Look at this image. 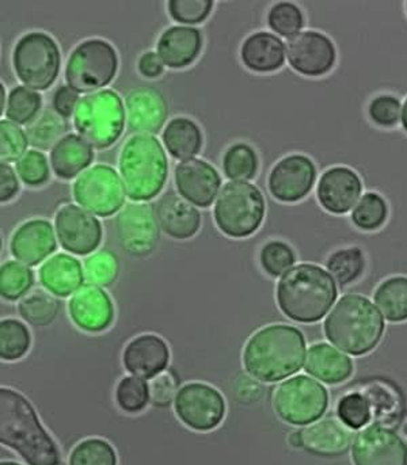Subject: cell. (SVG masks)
I'll list each match as a JSON object with an SVG mask.
<instances>
[{"label":"cell","instance_id":"30bf717a","mask_svg":"<svg viewBox=\"0 0 407 465\" xmlns=\"http://www.w3.org/2000/svg\"><path fill=\"white\" fill-rule=\"evenodd\" d=\"M118 70L115 49L107 41H84L74 49L65 65V81L78 93H90L107 86Z\"/></svg>","mask_w":407,"mask_h":465},{"label":"cell","instance_id":"1f68e13d","mask_svg":"<svg viewBox=\"0 0 407 465\" xmlns=\"http://www.w3.org/2000/svg\"><path fill=\"white\" fill-rule=\"evenodd\" d=\"M373 302L392 323L407 322V277H389L376 288Z\"/></svg>","mask_w":407,"mask_h":465},{"label":"cell","instance_id":"cb8c5ba5","mask_svg":"<svg viewBox=\"0 0 407 465\" xmlns=\"http://www.w3.org/2000/svg\"><path fill=\"white\" fill-rule=\"evenodd\" d=\"M159 227L170 238L186 241L194 238L202 227V214L177 193H167L155 206Z\"/></svg>","mask_w":407,"mask_h":465},{"label":"cell","instance_id":"3957f363","mask_svg":"<svg viewBox=\"0 0 407 465\" xmlns=\"http://www.w3.org/2000/svg\"><path fill=\"white\" fill-rule=\"evenodd\" d=\"M386 330L379 308L359 293L343 294L323 323L324 337L349 356L362 357L378 348Z\"/></svg>","mask_w":407,"mask_h":465},{"label":"cell","instance_id":"f1b7e54d","mask_svg":"<svg viewBox=\"0 0 407 465\" xmlns=\"http://www.w3.org/2000/svg\"><path fill=\"white\" fill-rule=\"evenodd\" d=\"M84 271L73 255L59 252L48 258L38 271V280L49 293L68 297L84 286Z\"/></svg>","mask_w":407,"mask_h":465},{"label":"cell","instance_id":"44dd1931","mask_svg":"<svg viewBox=\"0 0 407 465\" xmlns=\"http://www.w3.org/2000/svg\"><path fill=\"white\" fill-rule=\"evenodd\" d=\"M170 348L164 338L142 334L129 341L123 351V364L131 376L153 380L164 373L170 364Z\"/></svg>","mask_w":407,"mask_h":465},{"label":"cell","instance_id":"6da1fadb","mask_svg":"<svg viewBox=\"0 0 407 465\" xmlns=\"http://www.w3.org/2000/svg\"><path fill=\"white\" fill-rule=\"evenodd\" d=\"M307 342L291 324H269L247 340L242 354L244 372L261 382H279L304 367Z\"/></svg>","mask_w":407,"mask_h":465},{"label":"cell","instance_id":"f546056e","mask_svg":"<svg viewBox=\"0 0 407 465\" xmlns=\"http://www.w3.org/2000/svg\"><path fill=\"white\" fill-rule=\"evenodd\" d=\"M94 161V151L78 134L63 137L51 151V166L56 177L73 180Z\"/></svg>","mask_w":407,"mask_h":465},{"label":"cell","instance_id":"f6af8a7d","mask_svg":"<svg viewBox=\"0 0 407 465\" xmlns=\"http://www.w3.org/2000/svg\"><path fill=\"white\" fill-rule=\"evenodd\" d=\"M268 25L282 37L293 38L304 27V14L293 2H279L269 10Z\"/></svg>","mask_w":407,"mask_h":465},{"label":"cell","instance_id":"db71d44e","mask_svg":"<svg viewBox=\"0 0 407 465\" xmlns=\"http://www.w3.org/2000/svg\"><path fill=\"white\" fill-rule=\"evenodd\" d=\"M78 92L73 89L70 86H62L56 90L54 95V101H52V104H54L55 112L63 118H70L73 115V113H75L76 106H78L79 95Z\"/></svg>","mask_w":407,"mask_h":465},{"label":"cell","instance_id":"d590c367","mask_svg":"<svg viewBox=\"0 0 407 465\" xmlns=\"http://www.w3.org/2000/svg\"><path fill=\"white\" fill-rule=\"evenodd\" d=\"M32 334L24 322L3 319L0 323V357L3 361H18L29 353Z\"/></svg>","mask_w":407,"mask_h":465},{"label":"cell","instance_id":"603a6c76","mask_svg":"<svg viewBox=\"0 0 407 465\" xmlns=\"http://www.w3.org/2000/svg\"><path fill=\"white\" fill-rule=\"evenodd\" d=\"M126 123L140 134H158L167 118L164 95L153 87H137L125 98Z\"/></svg>","mask_w":407,"mask_h":465},{"label":"cell","instance_id":"94428289","mask_svg":"<svg viewBox=\"0 0 407 465\" xmlns=\"http://www.w3.org/2000/svg\"><path fill=\"white\" fill-rule=\"evenodd\" d=\"M0 93H2V112L3 107H5V87H0Z\"/></svg>","mask_w":407,"mask_h":465},{"label":"cell","instance_id":"d6986e66","mask_svg":"<svg viewBox=\"0 0 407 465\" xmlns=\"http://www.w3.org/2000/svg\"><path fill=\"white\" fill-rule=\"evenodd\" d=\"M71 321L90 334L106 331L114 322V304L100 286L84 285L68 302Z\"/></svg>","mask_w":407,"mask_h":465},{"label":"cell","instance_id":"52a82bcc","mask_svg":"<svg viewBox=\"0 0 407 465\" xmlns=\"http://www.w3.org/2000/svg\"><path fill=\"white\" fill-rule=\"evenodd\" d=\"M79 136L97 150L112 147L125 125V109L117 93L100 90L79 101L74 113Z\"/></svg>","mask_w":407,"mask_h":465},{"label":"cell","instance_id":"2e32d148","mask_svg":"<svg viewBox=\"0 0 407 465\" xmlns=\"http://www.w3.org/2000/svg\"><path fill=\"white\" fill-rule=\"evenodd\" d=\"M353 465H407V444L402 437L382 425H371L352 442Z\"/></svg>","mask_w":407,"mask_h":465},{"label":"cell","instance_id":"484cf974","mask_svg":"<svg viewBox=\"0 0 407 465\" xmlns=\"http://www.w3.org/2000/svg\"><path fill=\"white\" fill-rule=\"evenodd\" d=\"M285 57L287 45L273 33H253L242 44V63L244 67L254 73L268 74L279 71L285 64Z\"/></svg>","mask_w":407,"mask_h":465},{"label":"cell","instance_id":"681fc988","mask_svg":"<svg viewBox=\"0 0 407 465\" xmlns=\"http://www.w3.org/2000/svg\"><path fill=\"white\" fill-rule=\"evenodd\" d=\"M16 173L25 185L37 187L49 180V164L40 151H27L16 162Z\"/></svg>","mask_w":407,"mask_h":465},{"label":"cell","instance_id":"7dc6e473","mask_svg":"<svg viewBox=\"0 0 407 465\" xmlns=\"http://www.w3.org/2000/svg\"><path fill=\"white\" fill-rule=\"evenodd\" d=\"M29 140L18 124L8 120L0 123V158L3 163L18 162L25 155Z\"/></svg>","mask_w":407,"mask_h":465},{"label":"cell","instance_id":"277c9868","mask_svg":"<svg viewBox=\"0 0 407 465\" xmlns=\"http://www.w3.org/2000/svg\"><path fill=\"white\" fill-rule=\"evenodd\" d=\"M338 283L332 274L313 263L293 266L277 283L280 311L291 321L313 324L322 321L337 302Z\"/></svg>","mask_w":407,"mask_h":465},{"label":"cell","instance_id":"7a4b0ae2","mask_svg":"<svg viewBox=\"0 0 407 465\" xmlns=\"http://www.w3.org/2000/svg\"><path fill=\"white\" fill-rule=\"evenodd\" d=\"M0 442L27 465H60L62 456L37 412L18 391L0 388Z\"/></svg>","mask_w":407,"mask_h":465},{"label":"cell","instance_id":"d6a6232c","mask_svg":"<svg viewBox=\"0 0 407 465\" xmlns=\"http://www.w3.org/2000/svg\"><path fill=\"white\" fill-rule=\"evenodd\" d=\"M365 269L367 260L364 252L357 246L335 250L326 261V271L341 288L357 282L364 276Z\"/></svg>","mask_w":407,"mask_h":465},{"label":"cell","instance_id":"bcb514c9","mask_svg":"<svg viewBox=\"0 0 407 465\" xmlns=\"http://www.w3.org/2000/svg\"><path fill=\"white\" fill-rule=\"evenodd\" d=\"M120 274V262L114 252L101 250L87 258L84 262V277L92 285L109 286Z\"/></svg>","mask_w":407,"mask_h":465},{"label":"cell","instance_id":"d4e9b609","mask_svg":"<svg viewBox=\"0 0 407 465\" xmlns=\"http://www.w3.org/2000/svg\"><path fill=\"white\" fill-rule=\"evenodd\" d=\"M305 372L327 385L348 381L354 372V364L348 354L326 342L313 343L307 351Z\"/></svg>","mask_w":407,"mask_h":465},{"label":"cell","instance_id":"60d3db41","mask_svg":"<svg viewBox=\"0 0 407 465\" xmlns=\"http://www.w3.org/2000/svg\"><path fill=\"white\" fill-rule=\"evenodd\" d=\"M43 98L40 94L26 86H18L11 90L8 95L5 117L19 125L33 123L40 112Z\"/></svg>","mask_w":407,"mask_h":465},{"label":"cell","instance_id":"836d02e7","mask_svg":"<svg viewBox=\"0 0 407 465\" xmlns=\"http://www.w3.org/2000/svg\"><path fill=\"white\" fill-rule=\"evenodd\" d=\"M59 302L54 294L44 289H35L22 297L18 312L26 323L33 327H46L59 315Z\"/></svg>","mask_w":407,"mask_h":465},{"label":"cell","instance_id":"6f0895ef","mask_svg":"<svg viewBox=\"0 0 407 465\" xmlns=\"http://www.w3.org/2000/svg\"><path fill=\"white\" fill-rule=\"evenodd\" d=\"M288 444L293 448V450H304L303 434L302 430L293 431L288 436Z\"/></svg>","mask_w":407,"mask_h":465},{"label":"cell","instance_id":"4dcf8cb0","mask_svg":"<svg viewBox=\"0 0 407 465\" xmlns=\"http://www.w3.org/2000/svg\"><path fill=\"white\" fill-rule=\"evenodd\" d=\"M166 150L175 159H188L199 155L203 148L200 126L188 117H177L167 124L162 134Z\"/></svg>","mask_w":407,"mask_h":465},{"label":"cell","instance_id":"8d00e7d4","mask_svg":"<svg viewBox=\"0 0 407 465\" xmlns=\"http://www.w3.org/2000/svg\"><path fill=\"white\" fill-rule=\"evenodd\" d=\"M67 131V124L65 118L60 117L56 112L52 110H44L33 123L29 124L26 129L27 140L29 144L38 150H49L54 148L63 134Z\"/></svg>","mask_w":407,"mask_h":465},{"label":"cell","instance_id":"9f6ffc18","mask_svg":"<svg viewBox=\"0 0 407 465\" xmlns=\"http://www.w3.org/2000/svg\"><path fill=\"white\" fill-rule=\"evenodd\" d=\"M164 63L155 52H145L139 60V71L148 79H155L164 73Z\"/></svg>","mask_w":407,"mask_h":465},{"label":"cell","instance_id":"4316f807","mask_svg":"<svg viewBox=\"0 0 407 465\" xmlns=\"http://www.w3.org/2000/svg\"><path fill=\"white\" fill-rule=\"evenodd\" d=\"M203 35L196 27L173 26L158 41V56L166 67L180 70L199 57Z\"/></svg>","mask_w":407,"mask_h":465},{"label":"cell","instance_id":"c3c4849f","mask_svg":"<svg viewBox=\"0 0 407 465\" xmlns=\"http://www.w3.org/2000/svg\"><path fill=\"white\" fill-rule=\"evenodd\" d=\"M368 115L381 128H394L402 117V104L392 94H379L368 104Z\"/></svg>","mask_w":407,"mask_h":465},{"label":"cell","instance_id":"4fadbf2b","mask_svg":"<svg viewBox=\"0 0 407 465\" xmlns=\"http://www.w3.org/2000/svg\"><path fill=\"white\" fill-rule=\"evenodd\" d=\"M115 238L121 249L134 258L148 257L161 239V227L153 206L126 203L114 220Z\"/></svg>","mask_w":407,"mask_h":465},{"label":"cell","instance_id":"f5cc1de1","mask_svg":"<svg viewBox=\"0 0 407 465\" xmlns=\"http://www.w3.org/2000/svg\"><path fill=\"white\" fill-rule=\"evenodd\" d=\"M249 373L239 372L233 379V396L239 404L250 406L257 403L263 395V385Z\"/></svg>","mask_w":407,"mask_h":465},{"label":"cell","instance_id":"7c38bea8","mask_svg":"<svg viewBox=\"0 0 407 465\" xmlns=\"http://www.w3.org/2000/svg\"><path fill=\"white\" fill-rule=\"evenodd\" d=\"M178 420L194 431L214 430L227 412L224 396L213 385L192 381L178 390L174 401Z\"/></svg>","mask_w":407,"mask_h":465},{"label":"cell","instance_id":"be15d7a7","mask_svg":"<svg viewBox=\"0 0 407 465\" xmlns=\"http://www.w3.org/2000/svg\"><path fill=\"white\" fill-rule=\"evenodd\" d=\"M406 13H407V2H406Z\"/></svg>","mask_w":407,"mask_h":465},{"label":"cell","instance_id":"e0dca14e","mask_svg":"<svg viewBox=\"0 0 407 465\" xmlns=\"http://www.w3.org/2000/svg\"><path fill=\"white\" fill-rule=\"evenodd\" d=\"M313 159L302 153L285 156L277 162L268 178L271 194L280 203H298L310 194L316 183Z\"/></svg>","mask_w":407,"mask_h":465},{"label":"cell","instance_id":"5bb4252c","mask_svg":"<svg viewBox=\"0 0 407 465\" xmlns=\"http://www.w3.org/2000/svg\"><path fill=\"white\" fill-rule=\"evenodd\" d=\"M57 241L74 255L94 254L100 247L104 230L97 217L78 205H65L55 217Z\"/></svg>","mask_w":407,"mask_h":465},{"label":"cell","instance_id":"7bdbcfd3","mask_svg":"<svg viewBox=\"0 0 407 465\" xmlns=\"http://www.w3.org/2000/svg\"><path fill=\"white\" fill-rule=\"evenodd\" d=\"M70 465H118L117 453L112 444L104 439H86L79 442L70 453Z\"/></svg>","mask_w":407,"mask_h":465},{"label":"cell","instance_id":"8fae6325","mask_svg":"<svg viewBox=\"0 0 407 465\" xmlns=\"http://www.w3.org/2000/svg\"><path fill=\"white\" fill-rule=\"evenodd\" d=\"M74 198L90 213L109 217L123 209L125 187L113 167L97 164L79 175L73 187Z\"/></svg>","mask_w":407,"mask_h":465},{"label":"cell","instance_id":"ba28073f","mask_svg":"<svg viewBox=\"0 0 407 465\" xmlns=\"http://www.w3.org/2000/svg\"><path fill=\"white\" fill-rule=\"evenodd\" d=\"M329 392L321 381L305 374H296L277 385L273 410L283 422L308 426L318 422L329 409Z\"/></svg>","mask_w":407,"mask_h":465},{"label":"cell","instance_id":"816d5d0a","mask_svg":"<svg viewBox=\"0 0 407 465\" xmlns=\"http://www.w3.org/2000/svg\"><path fill=\"white\" fill-rule=\"evenodd\" d=\"M151 403L155 407H169L174 403L177 396V380L172 373L164 372L154 377L150 381Z\"/></svg>","mask_w":407,"mask_h":465},{"label":"cell","instance_id":"9c48e42d","mask_svg":"<svg viewBox=\"0 0 407 465\" xmlns=\"http://www.w3.org/2000/svg\"><path fill=\"white\" fill-rule=\"evenodd\" d=\"M60 49L56 41L43 32H30L16 43L13 54L14 70L19 81L35 90H48L60 73Z\"/></svg>","mask_w":407,"mask_h":465},{"label":"cell","instance_id":"ac0fdd59","mask_svg":"<svg viewBox=\"0 0 407 465\" xmlns=\"http://www.w3.org/2000/svg\"><path fill=\"white\" fill-rule=\"evenodd\" d=\"M362 178L346 166H334L321 175L316 198L324 211L332 214H346L353 211L362 195Z\"/></svg>","mask_w":407,"mask_h":465},{"label":"cell","instance_id":"ee69618b","mask_svg":"<svg viewBox=\"0 0 407 465\" xmlns=\"http://www.w3.org/2000/svg\"><path fill=\"white\" fill-rule=\"evenodd\" d=\"M296 252L283 241H271L260 252V265L268 276L277 279L295 266Z\"/></svg>","mask_w":407,"mask_h":465},{"label":"cell","instance_id":"f35d334b","mask_svg":"<svg viewBox=\"0 0 407 465\" xmlns=\"http://www.w3.org/2000/svg\"><path fill=\"white\" fill-rule=\"evenodd\" d=\"M35 274L18 261H5L0 268V294L7 302H16L29 293Z\"/></svg>","mask_w":407,"mask_h":465},{"label":"cell","instance_id":"9a60e30c","mask_svg":"<svg viewBox=\"0 0 407 465\" xmlns=\"http://www.w3.org/2000/svg\"><path fill=\"white\" fill-rule=\"evenodd\" d=\"M287 59L291 67L301 75L321 78L334 68L337 48L324 33L305 30L288 41Z\"/></svg>","mask_w":407,"mask_h":465},{"label":"cell","instance_id":"74e56055","mask_svg":"<svg viewBox=\"0 0 407 465\" xmlns=\"http://www.w3.org/2000/svg\"><path fill=\"white\" fill-rule=\"evenodd\" d=\"M258 166L257 153L244 143L231 145L223 156V172L228 180L247 183L257 175Z\"/></svg>","mask_w":407,"mask_h":465},{"label":"cell","instance_id":"83f0119b","mask_svg":"<svg viewBox=\"0 0 407 465\" xmlns=\"http://www.w3.org/2000/svg\"><path fill=\"white\" fill-rule=\"evenodd\" d=\"M304 450L311 455L322 458H337L345 455L351 448L352 431L340 420L326 418L313 425L305 426L303 430Z\"/></svg>","mask_w":407,"mask_h":465},{"label":"cell","instance_id":"b9f144b4","mask_svg":"<svg viewBox=\"0 0 407 465\" xmlns=\"http://www.w3.org/2000/svg\"><path fill=\"white\" fill-rule=\"evenodd\" d=\"M337 417L349 430H362L371 422L372 406L362 393H346L338 401Z\"/></svg>","mask_w":407,"mask_h":465},{"label":"cell","instance_id":"8992f818","mask_svg":"<svg viewBox=\"0 0 407 465\" xmlns=\"http://www.w3.org/2000/svg\"><path fill=\"white\" fill-rule=\"evenodd\" d=\"M266 203L263 193L250 183H225L214 203L217 228L228 238H249L257 232L265 219Z\"/></svg>","mask_w":407,"mask_h":465},{"label":"cell","instance_id":"ffe728a7","mask_svg":"<svg viewBox=\"0 0 407 465\" xmlns=\"http://www.w3.org/2000/svg\"><path fill=\"white\" fill-rule=\"evenodd\" d=\"M174 180L181 197L199 208L211 206L222 185L217 170L202 159L181 162L175 167Z\"/></svg>","mask_w":407,"mask_h":465},{"label":"cell","instance_id":"f907efd6","mask_svg":"<svg viewBox=\"0 0 407 465\" xmlns=\"http://www.w3.org/2000/svg\"><path fill=\"white\" fill-rule=\"evenodd\" d=\"M170 15L174 21L185 25L203 24L211 15L212 0H170L167 3Z\"/></svg>","mask_w":407,"mask_h":465},{"label":"cell","instance_id":"680465c9","mask_svg":"<svg viewBox=\"0 0 407 465\" xmlns=\"http://www.w3.org/2000/svg\"><path fill=\"white\" fill-rule=\"evenodd\" d=\"M401 124H402L403 129L407 132V98L405 104H402V117H401Z\"/></svg>","mask_w":407,"mask_h":465},{"label":"cell","instance_id":"7402d4cb","mask_svg":"<svg viewBox=\"0 0 407 465\" xmlns=\"http://www.w3.org/2000/svg\"><path fill=\"white\" fill-rule=\"evenodd\" d=\"M56 233L54 225L44 219L29 220L14 231L10 239V252L18 262L37 266L51 257L56 250Z\"/></svg>","mask_w":407,"mask_h":465},{"label":"cell","instance_id":"ab89813d","mask_svg":"<svg viewBox=\"0 0 407 465\" xmlns=\"http://www.w3.org/2000/svg\"><path fill=\"white\" fill-rule=\"evenodd\" d=\"M115 403L126 414H139L151 401L150 385L136 376H126L115 387Z\"/></svg>","mask_w":407,"mask_h":465},{"label":"cell","instance_id":"e575fe53","mask_svg":"<svg viewBox=\"0 0 407 465\" xmlns=\"http://www.w3.org/2000/svg\"><path fill=\"white\" fill-rule=\"evenodd\" d=\"M389 203L383 195L368 192L362 195L351 213L354 227L365 232L381 230L389 219Z\"/></svg>","mask_w":407,"mask_h":465},{"label":"cell","instance_id":"5b68a950","mask_svg":"<svg viewBox=\"0 0 407 465\" xmlns=\"http://www.w3.org/2000/svg\"><path fill=\"white\" fill-rule=\"evenodd\" d=\"M118 169L126 195L136 203L155 198L169 175L166 153L151 134H134L124 144Z\"/></svg>","mask_w":407,"mask_h":465},{"label":"cell","instance_id":"6125c7cd","mask_svg":"<svg viewBox=\"0 0 407 465\" xmlns=\"http://www.w3.org/2000/svg\"><path fill=\"white\" fill-rule=\"evenodd\" d=\"M0 465H21L19 463H16V461H2V464Z\"/></svg>","mask_w":407,"mask_h":465},{"label":"cell","instance_id":"11a10c76","mask_svg":"<svg viewBox=\"0 0 407 465\" xmlns=\"http://www.w3.org/2000/svg\"><path fill=\"white\" fill-rule=\"evenodd\" d=\"M19 192L18 178L8 163H0V201L8 203Z\"/></svg>","mask_w":407,"mask_h":465},{"label":"cell","instance_id":"91938a15","mask_svg":"<svg viewBox=\"0 0 407 465\" xmlns=\"http://www.w3.org/2000/svg\"><path fill=\"white\" fill-rule=\"evenodd\" d=\"M401 437H402L403 441L407 444V417L403 420L402 425H401Z\"/></svg>","mask_w":407,"mask_h":465}]
</instances>
